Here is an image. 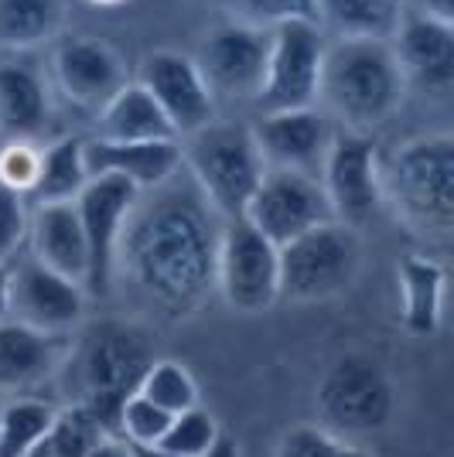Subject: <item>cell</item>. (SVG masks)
Listing matches in <instances>:
<instances>
[{"label": "cell", "instance_id": "obj_1", "mask_svg": "<svg viewBox=\"0 0 454 457\" xmlns=\"http://www.w3.org/2000/svg\"><path fill=\"white\" fill-rule=\"evenodd\" d=\"M181 174V171H178ZM178 174L154 188L151 202L133 205L120 236L116 263H123L137 290L168 318H189L215 290L219 215L195 185Z\"/></svg>", "mask_w": 454, "mask_h": 457}, {"label": "cell", "instance_id": "obj_2", "mask_svg": "<svg viewBox=\"0 0 454 457\" xmlns=\"http://www.w3.org/2000/svg\"><path fill=\"white\" fill-rule=\"evenodd\" d=\"M154 359V338L144 324L106 318L72 331L55 379H62L72 406H82L106 434H116L120 406L140 389Z\"/></svg>", "mask_w": 454, "mask_h": 457}, {"label": "cell", "instance_id": "obj_3", "mask_svg": "<svg viewBox=\"0 0 454 457\" xmlns=\"http://www.w3.org/2000/svg\"><path fill=\"white\" fill-rule=\"evenodd\" d=\"M407 79L390 41L335 38L324 45L318 103L345 130L369 134L399 110Z\"/></svg>", "mask_w": 454, "mask_h": 457}, {"label": "cell", "instance_id": "obj_4", "mask_svg": "<svg viewBox=\"0 0 454 457\" xmlns=\"http://www.w3.org/2000/svg\"><path fill=\"white\" fill-rule=\"evenodd\" d=\"M383 202L416 236L448 239L454 226V140L414 137L379 161Z\"/></svg>", "mask_w": 454, "mask_h": 457}, {"label": "cell", "instance_id": "obj_5", "mask_svg": "<svg viewBox=\"0 0 454 457\" xmlns=\"http://www.w3.org/2000/svg\"><path fill=\"white\" fill-rule=\"evenodd\" d=\"M181 168L191 185L202 191L219 219H243L253 191L260 188L266 164L249 127L240 123H208L185 137Z\"/></svg>", "mask_w": 454, "mask_h": 457}, {"label": "cell", "instance_id": "obj_6", "mask_svg": "<svg viewBox=\"0 0 454 457\" xmlns=\"http://www.w3.org/2000/svg\"><path fill=\"white\" fill-rule=\"evenodd\" d=\"M315 406L322 427L339 437L379 434L397 410V386L390 372L362 352L339 355L315 386Z\"/></svg>", "mask_w": 454, "mask_h": 457}, {"label": "cell", "instance_id": "obj_7", "mask_svg": "<svg viewBox=\"0 0 454 457\" xmlns=\"http://www.w3.org/2000/svg\"><path fill=\"white\" fill-rule=\"evenodd\" d=\"M277 253H281V301L290 304L332 301L359 280V232L341 222L311 228L284 243Z\"/></svg>", "mask_w": 454, "mask_h": 457}, {"label": "cell", "instance_id": "obj_8", "mask_svg": "<svg viewBox=\"0 0 454 457\" xmlns=\"http://www.w3.org/2000/svg\"><path fill=\"white\" fill-rule=\"evenodd\" d=\"M215 290L240 314H260L281 301V253L247 219L223 222L215 249Z\"/></svg>", "mask_w": 454, "mask_h": 457}, {"label": "cell", "instance_id": "obj_9", "mask_svg": "<svg viewBox=\"0 0 454 457\" xmlns=\"http://www.w3.org/2000/svg\"><path fill=\"white\" fill-rule=\"evenodd\" d=\"M324 28L318 21H284L270 28L266 76L256 93L260 113L307 110L318 103V79L324 58Z\"/></svg>", "mask_w": 454, "mask_h": 457}, {"label": "cell", "instance_id": "obj_10", "mask_svg": "<svg viewBox=\"0 0 454 457\" xmlns=\"http://www.w3.org/2000/svg\"><path fill=\"white\" fill-rule=\"evenodd\" d=\"M318 181H322L335 222L349 228L366 226L383 205L376 140L359 130L339 127L324 151Z\"/></svg>", "mask_w": 454, "mask_h": 457}, {"label": "cell", "instance_id": "obj_11", "mask_svg": "<svg viewBox=\"0 0 454 457\" xmlns=\"http://www.w3.org/2000/svg\"><path fill=\"white\" fill-rule=\"evenodd\" d=\"M243 219L277 249L324 222H335L322 181L315 174L281 171V168H266Z\"/></svg>", "mask_w": 454, "mask_h": 457}, {"label": "cell", "instance_id": "obj_12", "mask_svg": "<svg viewBox=\"0 0 454 457\" xmlns=\"http://www.w3.org/2000/svg\"><path fill=\"white\" fill-rule=\"evenodd\" d=\"M270 55V31L226 21L215 24L206 38L198 41V52L191 62L206 79L208 93L223 99H256L266 76Z\"/></svg>", "mask_w": 454, "mask_h": 457}, {"label": "cell", "instance_id": "obj_13", "mask_svg": "<svg viewBox=\"0 0 454 457\" xmlns=\"http://www.w3.org/2000/svg\"><path fill=\"white\" fill-rule=\"evenodd\" d=\"M140 191L130 181L99 174L89 178V185L76 198V212L82 232H86V249H89V273H86V294L106 297L116 273V253H120V236L137 205Z\"/></svg>", "mask_w": 454, "mask_h": 457}, {"label": "cell", "instance_id": "obj_14", "mask_svg": "<svg viewBox=\"0 0 454 457\" xmlns=\"http://www.w3.org/2000/svg\"><path fill=\"white\" fill-rule=\"evenodd\" d=\"M86 287L24 260L11 267V321L28 324L45 335H72L86 318Z\"/></svg>", "mask_w": 454, "mask_h": 457}, {"label": "cell", "instance_id": "obj_15", "mask_svg": "<svg viewBox=\"0 0 454 457\" xmlns=\"http://www.w3.org/2000/svg\"><path fill=\"white\" fill-rule=\"evenodd\" d=\"M137 82L151 93V99L168 116L174 137H189L215 120V96L208 93L206 79L191 55L157 48L140 62Z\"/></svg>", "mask_w": 454, "mask_h": 457}, {"label": "cell", "instance_id": "obj_16", "mask_svg": "<svg viewBox=\"0 0 454 457\" xmlns=\"http://www.w3.org/2000/svg\"><path fill=\"white\" fill-rule=\"evenodd\" d=\"M52 72H55V86L62 89V96L89 113H99L130 82L120 55L110 45L89 35H69L58 41L55 55H52Z\"/></svg>", "mask_w": 454, "mask_h": 457}, {"label": "cell", "instance_id": "obj_17", "mask_svg": "<svg viewBox=\"0 0 454 457\" xmlns=\"http://www.w3.org/2000/svg\"><path fill=\"white\" fill-rule=\"evenodd\" d=\"M260 147L266 168L315 174L322 171L324 151L332 144V123L322 110H284V113H260V123L249 127Z\"/></svg>", "mask_w": 454, "mask_h": 457}, {"label": "cell", "instance_id": "obj_18", "mask_svg": "<svg viewBox=\"0 0 454 457\" xmlns=\"http://www.w3.org/2000/svg\"><path fill=\"white\" fill-rule=\"evenodd\" d=\"M72 335H45L28 324L0 321V396H35L58 376Z\"/></svg>", "mask_w": 454, "mask_h": 457}, {"label": "cell", "instance_id": "obj_19", "mask_svg": "<svg viewBox=\"0 0 454 457\" xmlns=\"http://www.w3.org/2000/svg\"><path fill=\"white\" fill-rule=\"evenodd\" d=\"M397 65L407 86L414 82L427 93L444 96L454 82V24L424 18V14H403L397 35L390 38Z\"/></svg>", "mask_w": 454, "mask_h": 457}, {"label": "cell", "instance_id": "obj_20", "mask_svg": "<svg viewBox=\"0 0 454 457\" xmlns=\"http://www.w3.org/2000/svg\"><path fill=\"white\" fill-rule=\"evenodd\" d=\"M86 168H89V178L114 174L130 181L137 191H154L181 171V144L178 140H140V144L86 140Z\"/></svg>", "mask_w": 454, "mask_h": 457}, {"label": "cell", "instance_id": "obj_21", "mask_svg": "<svg viewBox=\"0 0 454 457\" xmlns=\"http://www.w3.org/2000/svg\"><path fill=\"white\" fill-rule=\"evenodd\" d=\"M28 239H31V260L86 287L89 249H86V232L79 222L76 202L35 205L28 222Z\"/></svg>", "mask_w": 454, "mask_h": 457}, {"label": "cell", "instance_id": "obj_22", "mask_svg": "<svg viewBox=\"0 0 454 457\" xmlns=\"http://www.w3.org/2000/svg\"><path fill=\"white\" fill-rule=\"evenodd\" d=\"M48 127V89L31 65L0 62V140L38 144Z\"/></svg>", "mask_w": 454, "mask_h": 457}, {"label": "cell", "instance_id": "obj_23", "mask_svg": "<svg viewBox=\"0 0 454 457\" xmlns=\"http://www.w3.org/2000/svg\"><path fill=\"white\" fill-rule=\"evenodd\" d=\"M96 140L114 144H140V140H178L171 130L168 116L151 99L140 82H127L120 93L96 113Z\"/></svg>", "mask_w": 454, "mask_h": 457}, {"label": "cell", "instance_id": "obj_24", "mask_svg": "<svg viewBox=\"0 0 454 457\" xmlns=\"http://www.w3.org/2000/svg\"><path fill=\"white\" fill-rule=\"evenodd\" d=\"M399 280V318L410 335H434L444 314V267L431 256L410 253L397 267Z\"/></svg>", "mask_w": 454, "mask_h": 457}, {"label": "cell", "instance_id": "obj_25", "mask_svg": "<svg viewBox=\"0 0 454 457\" xmlns=\"http://www.w3.org/2000/svg\"><path fill=\"white\" fill-rule=\"evenodd\" d=\"M403 14V0H315L318 28H328L335 38L390 41Z\"/></svg>", "mask_w": 454, "mask_h": 457}, {"label": "cell", "instance_id": "obj_26", "mask_svg": "<svg viewBox=\"0 0 454 457\" xmlns=\"http://www.w3.org/2000/svg\"><path fill=\"white\" fill-rule=\"evenodd\" d=\"M86 185H89L86 140L82 137H58L48 147H41L38 178H35V188L28 191V198L35 205L76 202Z\"/></svg>", "mask_w": 454, "mask_h": 457}, {"label": "cell", "instance_id": "obj_27", "mask_svg": "<svg viewBox=\"0 0 454 457\" xmlns=\"http://www.w3.org/2000/svg\"><path fill=\"white\" fill-rule=\"evenodd\" d=\"M58 18V0H0V48H35L55 35Z\"/></svg>", "mask_w": 454, "mask_h": 457}, {"label": "cell", "instance_id": "obj_28", "mask_svg": "<svg viewBox=\"0 0 454 457\" xmlns=\"http://www.w3.org/2000/svg\"><path fill=\"white\" fill-rule=\"evenodd\" d=\"M103 437H106V430L99 427L93 413L65 403L55 410V420L48 423L38 444L28 451V457H89V451Z\"/></svg>", "mask_w": 454, "mask_h": 457}, {"label": "cell", "instance_id": "obj_29", "mask_svg": "<svg viewBox=\"0 0 454 457\" xmlns=\"http://www.w3.org/2000/svg\"><path fill=\"white\" fill-rule=\"evenodd\" d=\"M55 403L41 396H11L0 413V457H28L55 420Z\"/></svg>", "mask_w": 454, "mask_h": 457}, {"label": "cell", "instance_id": "obj_30", "mask_svg": "<svg viewBox=\"0 0 454 457\" xmlns=\"http://www.w3.org/2000/svg\"><path fill=\"white\" fill-rule=\"evenodd\" d=\"M140 396H147L151 403H157L161 410H168L171 417L198 406V386L191 379V372L185 365L171 362V359H154V365L147 369V376L140 379Z\"/></svg>", "mask_w": 454, "mask_h": 457}, {"label": "cell", "instance_id": "obj_31", "mask_svg": "<svg viewBox=\"0 0 454 457\" xmlns=\"http://www.w3.org/2000/svg\"><path fill=\"white\" fill-rule=\"evenodd\" d=\"M219 437H223V430H219L215 417L198 403V406L181 410V413L171 417L168 430L161 437V447H168L171 454L178 457H206L208 447Z\"/></svg>", "mask_w": 454, "mask_h": 457}, {"label": "cell", "instance_id": "obj_32", "mask_svg": "<svg viewBox=\"0 0 454 457\" xmlns=\"http://www.w3.org/2000/svg\"><path fill=\"white\" fill-rule=\"evenodd\" d=\"M273 457H373L356 440L339 437L332 430H324L322 423H301L290 427L284 437L277 440Z\"/></svg>", "mask_w": 454, "mask_h": 457}, {"label": "cell", "instance_id": "obj_33", "mask_svg": "<svg viewBox=\"0 0 454 457\" xmlns=\"http://www.w3.org/2000/svg\"><path fill=\"white\" fill-rule=\"evenodd\" d=\"M171 423V413L161 410L157 403L147 396L133 393L130 400L120 406V420H116V437H123L127 444H161L164 430Z\"/></svg>", "mask_w": 454, "mask_h": 457}, {"label": "cell", "instance_id": "obj_34", "mask_svg": "<svg viewBox=\"0 0 454 457\" xmlns=\"http://www.w3.org/2000/svg\"><path fill=\"white\" fill-rule=\"evenodd\" d=\"M226 7L236 14L232 21L266 28V31L284 21H318L315 0H226Z\"/></svg>", "mask_w": 454, "mask_h": 457}, {"label": "cell", "instance_id": "obj_35", "mask_svg": "<svg viewBox=\"0 0 454 457\" xmlns=\"http://www.w3.org/2000/svg\"><path fill=\"white\" fill-rule=\"evenodd\" d=\"M31 212L24 205V195L0 185V263H14L18 249L28 243Z\"/></svg>", "mask_w": 454, "mask_h": 457}, {"label": "cell", "instance_id": "obj_36", "mask_svg": "<svg viewBox=\"0 0 454 457\" xmlns=\"http://www.w3.org/2000/svg\"><path fill=\"white\" fill-rule=\"evenodd\" d=\"M41 151L35 144H4L0 151V185L18 195H28L38 178Z\"/></svg>", "mask_w": 454, "mask_h": 457}, {"label": "cell", "instance_id": "obj_37", "mask_svg": "<svg viewBox=\"0 0 454 457\" xmlns=\"http://www.w3.org/2000/svg\"><path fill=\"white\" fill-rule=\"evenodd\" d=\"M89 457H133V454H130V444H127V440L116 437V434H106V437L89 451Z\"/></svg>", "mask_w": 454, "mask_h": 457}, {"label": "cell", "instance_id": "obj_38", "mask_svg": "<svg viewBox=\"0 0 454 457\" xmlns=\"http://www.w3.org/2000/svg\"><path fill=\"white\" fill-rule=\"evenodd\" d=\"M416 4H420L416 14L444 21V24H454V0H416Z\"/></svg>", "mask_w": 454, "mask_h": 457}, {"label": "cell", "instance_id": "obj_39", "mask_svg": "<svg viewBox=\"0 0 454 457\" xmlns=\"http://www.w3.org/2000/svg\"><path fill=\"white\" fill-rule=\"evenodd\" d=\"M11 318V263H0V321Z\"/></svg>", "mask_w": 454, "mask_h": 457}, {"label": "cell", "instance_id": "obj_40", "mask_svg": "<svg viewBox=\"0 0 454 457\" xmlns=\"http://www.w3.org/2000/svg\"><path fill=\"white\" fill-rule=\"evenodd\" d=\"M206 457H240V444L223 434V437H219L215 444H212V447H208Z\"/></svg>", "mask_w": 454, "mask_h": 457}, {"label": "cell", "instance_id": "obj_41", "mask_svg": "<svg viewBox=\"0 0 454 457\" xmlns=\"http://www.w3.org/2000/svg\"><path fill=\"white\" fill-rule=\"evenodd\" d=\"M130 454L133 457H178V454H171L168 447H161V444H130Z\"/></svg>", "mask_w": 454, "mask_h": 457}, {"label": "cell", "instance_id": "obj_42", "mask_svg": "<svg viewBox=\"0 0 454 457\" xmlns=\"http://www.w3.org/2000/svg\"><path fill=\"white\" fill-rule=\"evenodd\" d=\"M93 4H103V7H114V4H120V0H93Z\"/></svg>", "mask_w": 454, "mask_h": 457}, {"label": "cell", "instance_id": "obj_43", "mask_svg": "<svg viewBox=\"0 0 454 457\" xmlns=\"http://www.w3.org/2000/svg\"><path fill=\"white\" fill-rule=\"evenodd\" d=\"M4 403H7V400H4V396H0V413H4Z\"/></svg>", "mask_w": 454, "mask_h": 457}]
</instances>
